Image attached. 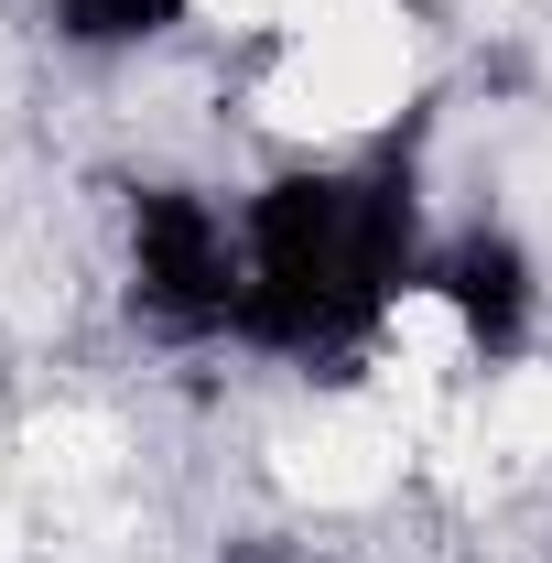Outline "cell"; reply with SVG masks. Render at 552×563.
Wrapping results in <instances>:
<instances>
[{"label":"cell","mask_w":552,"mask_h":563,"mask_svg":"<svg viewBox=\"0 0 552 563\" xmlns=\"http://www.w3.org/2000/svg\"><path fill=\"white\" fill-rule=\"evenodd\" d=\"M422 196L401 163H281L239 196V336L281 368H357L422 292Z\"/></svg>","instance_id":"6da1fadb"},{"label":"cell","mask_w":552,"mask_h":563,"mask_svg":"<svg viewBox=\"0 0 552 563\" xmlns=\"http://www.w3.org/2000/svg\"><path fill=\"white\" fill-rule=\"evenodd\" d=\"M131 314L207 347L239 336V217L217 207L207 185H131Z\"/></svg>","instance_id":"7a4b0ae2"},{"label":"cell","mask_w":552,"mask_h":563,"mask_svg":"<svg viewBox=\"0 0 552 563\" xmlns=\"http://www.w3.org/2000/svg\"><path fill=\"white\" fill-rule=\"evenodd\" d=\"M422 303L455 325V347L477 368H509L531 347V325H542V272H531V250L509 228H466V239H444L422 261Z\"/></svg>","instance_id":"3957f363"},{"label":"cell","mask_w":552,"mask_h":563,"mask_svg":"<svg viewBox=\"0 0 552 563\" xmlns=\"http://www.w3.org/2000/svg\"><path fill=\"white\" fill-rule=\"evenodd\" d=\"M55 11V33L87 44V55H131V44H163L196 0H44Z\"/></svg>","instance_id":"277c9868"}]
</instances>
